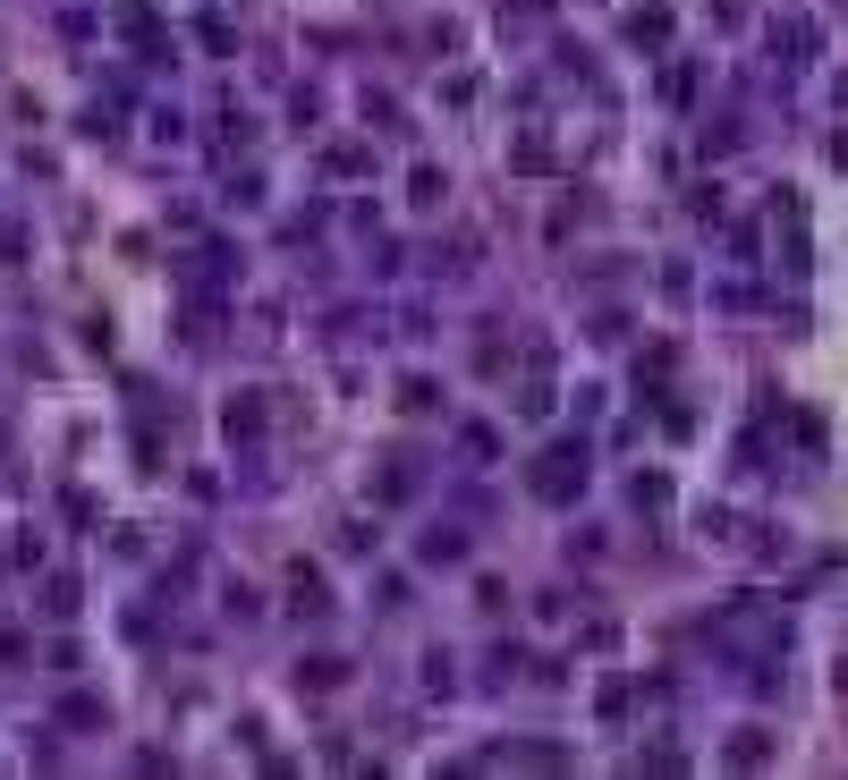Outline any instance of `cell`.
<instances>
[{"label":"cell","instance_id":"cell-10","mask_svg":"<svg viewBox=\"0 0 848 780\" xmlns=\"http://www.w3.org/2000/svg\"><path fill=\"white\" fill-rule=\"evenodd\" d=\"M518 9H543V0H518Z\"/></svg>","mask_w":848,"mask_h":780},{"label":"cell","instance_id":"cell-8","mask_svg":"<svg viewBox=\"0 0 848 780\" xmlns=\"http://www.w3.org/2000/svg\"><path fill=\"white\" fill-rule=\"evenodd\" d=\"M781 51H789V60H806V51H815V26H806V18H789V34H781Z\"/></svg>","mask_w":848,"mask_h":780},{"label":"cell","instance_id":"cell-3","mask_svg":"<svg viewBox=\"0 0 848 780\" xmlns=\"http://www.w3.org/2000/svg\"><path fill=\"white\" fill-rule=\"evenodd\" d=\"M662 34H671V9H628V43L637 51H662Z\"/></svg>","mask_w":848,"mask_h":780},{"label":"cell","instance_id":"cell-7","mask_svg":"<svg viewBox=\"0 0 848 780\" xmlns=\"http://www.w3.org/2000/svg\"><path fill=\"white\" fill-rule=\"evenodd\" d=\"M628 501H637V509H662V501H671V484H662V475H637V484H628Z\"/></svg>","mask_w":848,"mask_h":780},{"label":"cell","instance_id":"cell-5","mask_svg":"<svg viewBox=\"0 0 848 780\" xmlns=\"http://www.w3.org/2000/svg\"><path fill=\"white\" fill-rule=\"evenodd\" d=\"M721 755H730V764H764V755H772V738H764V730H738Z\"/></svg>","mask_w":848,"mask_h":780},{"label":"cell","instance_id":"cell-9","mask_svg":"<svg viewBox=\"0 0 848 780\" xmlns=\"http://www.w3.org/2000/svg\"><path fill=\"white\" fill-rule=\"evenodd\" d=\"M840 696H848V662H840Z\"/></svg>","mask_w":848,"mask_h":780},{"label":"cell","instance_id":"cell-2","mask_svg":"<svg viewBox=\"0 0 848 780\" xmlns=\"http://www.w3.org/2000/svg\"><path fill=\"white\" fill-rule=\"evenodd\" d=\"M221 424H229V441H255V424H263V390H238Z\"/></svg>","mask_w":848,"mask_h":780},{"label":"cell","instance_id":"cell-1","mask_svg":"<svg viewBox=\"0 0 848 780\" xmlns=\"http://www.w3.org/2000/svg\"><path fill=\"white\" fill-rule=\"evenodd\" d=\"M526 484H535V501H577L586 492V450L577 441H552V450L526 467Z\"/></svg>","mask_w":848,"mask_h":780},{"label":"cell","instance_id":"cell-4","mask_svg":"<svg viewBox=\"0 0 848 780\" xmlns=\"http://www.w3.org/2000/svg\"><path fill=\"white\" fill-rule=\"evenodd\" d=\"M374 492H382V501H408V492H416V467H408V458H382Z\"/></svg>","mask_w":848,"mask_h":780},{"label":"cell","instance_id":"cell-6","mask_svg":"<svg viewBox=\"0 0 848 780\" xmlns=\"http://www.w3.org/2000/svg\"><path fill=\"white\" fill-rule=\"evenodd\" d=\"M365 170H374V162H365V145H331V179H365Z\"/></svg>","mask_w":848,"mask_h":780}]
</instances>
